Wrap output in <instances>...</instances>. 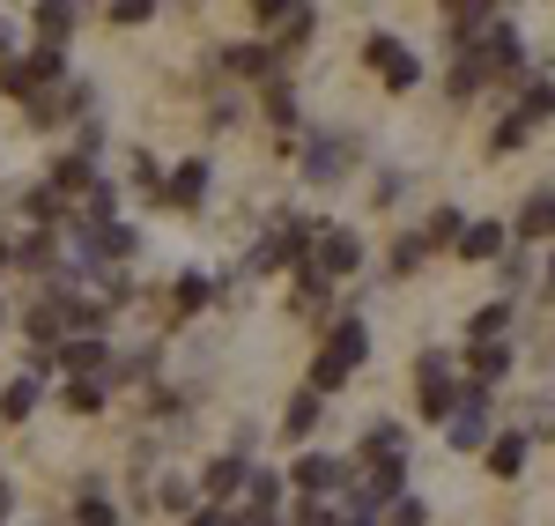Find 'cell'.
I'll use <instances>...</instances> for the list:
<instances>
[{
    "instance_id": "obj_21",
    "label": "cell",
    "mask_w": 555,
    "mask_h": 526,
    "mask_svg": "<svg viewBox=\"0 0 555 526\" xmlns=\"http://www.w3.org/2000/svg\"><path fill=\"white\" fill-rule=\"evenodd\" d=\"M504 253H512V230H504V222H467L460 260H504Z\"/></svg>"
},
{
    "instance_id": "obj_1",
    "label": "cell",
    "mask_w": 555,
    "mask_h": 526,
    "mask_svg": "<svg viewBox=\"0 0 555 526\" xmlns=\"http://www.w3.org/2000/svg\"><path fill=\"white\" fill-rule=\"evenodd\" d=\"M363 356H371V326H363L356 311H341V319L319 334V356H311V379H304V386L326 400L334 386H348V379L363 371Z\"/></svg>"
},
{
    "instance_id": "obj_27",
    "label": "cell",
    "mask_w": 555,
    "mask_h": 526,
    "mask_svg": "<svg viewBox=\"0 0 555 526\" xmlns=\"http://www.w3.org/2000/svg\"><path fill=\"white\" fill-rule=\"evenodd\" d=\"M60 400H67V415H96V408L112 400V379H67Z\"/></svg>"
},
{
    "instance_id": "obj_16",
    "label": "cell",
    "mask_w": 555,
    "mask_h": 526,
    "mask_svg": "<svg viewBox=\"0 0 555 526\" xmlns=\"http://www.w3.org/2000/svg\"><path fill=\"white\" fill-rule=\"evenodd\" d=\"M201 201H208V164H201V156H185V164L164 178V208L185 216V208H201Z\"/></svg>"
},
{
    "instance_id": "obj_32",
    "label": "cell",
    "mask_w": 555,
    "mask_h": 526,
    "mask_svg": "<svg viewBox=\"0 0 555 526\" xmlns=\"http://www.w3.org/2000/svg\"><path fill=\"white\" fill-rule=\"evenodd\" d=\"M444 89H452L460 104H467V97H481V89H489V75H481V60H474V52H460V60H452V75H444Z\"/></svg>"
},
{
    "instance_id": "obj_31",
    "label": "cell",
    "mask_w": 555,
    "mask_h": 526,
    "mask_svg": "<svg viewBox=\"0 0 555 526\" xmlns=\"http://www.w3.org/2000/svg\"><path fill=\"white\" fill-rule=\"evenodd\" d=\"M423 260H429V238H423V230L392 238V253H385V267H392V274H423Z\"/></svg>"
},
{
    "instance_id": "obj_34",
    "label": "cell",
    "mask_w": 555,
    "mask_h": 526,
    "mask_svg": "<svg viewBox=\"0 0 555 526\" xmlns=\"http://www.w3.org/2000/svg\"><path fill=\"white\" fill-rule=\"evenodd\" d=\"M518 112L541 127V119H555V75H541V82H526L518 89Z\"/></svg>"
},
{
    "instance_id": "obj_2",
    "label": "cell",
    "mask_w": 555,
    "mask_h": 526,
    "mask_svg": "<svg viewBox=\"0 0 555 526\" xmlns=\"http://www.w3.org/2000/svg\"><path fill=\"white\" fill-rule=\"evenodd\" d=\"M415 408L429 423H452L467 408V379H452V356H437V349L415 356Z\"/></svg>"
},
{
    "instance_id": "obj_14",
    "label": "cell",
    "mask_w": 555,
    "mask_h": 526,
    "mask_svg": "<svg viewBox=\"0 0 555 526\" xmlns=\"http://www.w3.org/2000/svg\"><path fill=\"white\" fill-rule=\"evenodd\" d=\"M30 30H38L44 52H67V38L82 30V8H67V0H44L38 15H30Z\"/></svg>"
},
{
    "instance_id": "obj_19",
    "label": "cell",
    "mask_w": 555,
    "mask_h": 526,
    "mask_svg": "<svg viewBox=\"0 0 555 526\" xmlns=\"http://www.w3.org/2000/svg\"><path fill=\"white\" fill-rule=\"evenodd\" d=\"M222 67H230V75H245V82H282V75H274V44H230V52H222Z\"/></svg>"
},
{
    "instance_id": "obj_26",
    "label": "cell",
    "mask_w": 555,
    "mask_h": 526,
    "mask_svg": "<svg viewBox=\"0 0 555 526\" xmlns=\"http://www.w3.org/2000/svg\"><path fill=\"white\" fill-rule=\"evenodd\" d=\"M504 326H512V297L481 305V311L467 319V349H481V342H504Z\"/></svg>"
},
{
    "instance_id": "obj_38",
    "label": "cell",
    "mask_w": 555,
    "mask_h": 526,
    "mask_svg": "<svg viewBox=\"0 0 555 526\" xmlns=\"http://www.w3.org/2000/svg\"><path fill=\"white\" fill-rule=\"evenodd\" d=\"M104 15H112V23H119V30H141V23H149V15H156V8H149V0H112V8H104Z\"/></svg>"
},
{
    "instance_id": "obj_13",
    "label": "cell",
    "mask_w": 555,
    "mask_h": 526,
    "mask_svg": "<svg viewBox=\"0 0 555 526\" xmlns=\"http://www.w3.org/2000/svg\"><path fill=\"white\" fill-rule=\"evenodd\" d=\"M489 30H496V8H474V0L444 8V44H452V52H474Z\"/></svg>"
},
{
    "instance_id": "obj_37",
    "label": "cell",
    "mask_w": 555,
    "mask_h": 526,
    "mask_svg": "<svg viewBox=\"0 0 555 526\" xmlns=\"http://www.w3.org/2000/svg\"><path fill=\"white\" fill-rule=\"evenodd\" d=\"M363 452H408V431H400V423H371L363 445H356V460H363Z\"/></svg>"
},
{
    "instance_id": "obj_20",
    "label": "cell",
    "mask_w": 555,
    "mask_h": 526,
    "mask_svg": "<svg viewBox=\"0 0 555 526\" xmlns=\"http://www.w3.org/2000/svg\"><path fill=\"white\" fill-rule=\"evenodd\" d=\"M518 238H533V245H548V238H555V185L526 193V208H518Z\"/></svg>"
},
{
    "instance_id": "obj_24",
    "label": "cell",
    "mask_w": 555,
    "mask_h": 526,
    "mask_svg": "<svg viewBox=\"0 0 555 526\" xmlns=\"http://www.w3.org/2000/svg\"><path fill=\"white\" fill-rule=\"evenodd\" d=\"M526 452H533V438H526V431H504V438L489 445L481 460H489V475H504V483H512L518 467H526Z\"/></svg>"
},
{
    "instance_id": "obj_18",
    "label": "cell",
    "mask_w": 555,
    "mask_h": 526,
    "mask_svg": "<svg viewBox=\"0 0 555 526\" xmlns=\"http://www.w3.org/2000/svg\"><path fill=\"white\" fill-rule=\"evenodd\" d=\"M52 185H60V201L75 208L82 193H96V156H89V149H75V156H60V164H52Z\"/></svg>"
},
{
    "instance_id": "obj_29",
    "label": "cell",
    "mask_w": 555,
    "mask_h": 526,
    "mask_svg": "<svg viewBox=\"0 0 555 526\" xmlns=\"http://www.w3.org/2000/svg\"><path fill=\"white\" fill-rule=\"evenodd\" d=\"M215 305V274H178V290H171V311H208Z\"/></svg>"
},
{
    "instance_id": "obj_10",
    "label": "cell",
    "mask_w": 555,
    "mask_h": 526,
    "mask_svg": "<svg viewBox=\"0 0 555 526\" xmlns=\"http://www.w3.org/2000/svg\"><path fill=\"white\" fill-rule=\"evenodd\" d=\"M82 112H89V89L82 82H60V89H44V97L23 104L30 127H67V119H82Z\"/></svg>"
},
{
    "instance_id": "obj_28",
    "label": "cell",
    "mask_w": 555,
    "mask_h": 526,
    "mask_svg": "<svg viewBox=\"0 0 555 526\" xmlns=\"http://www.w3.org/2000/svg\"><path fill=\"white\" fill-rule=\"evenodd\" d=\"M259 112H267L274 127H297V119H304V104H297V82H267V89H259Z\"/></svg>"
},
{
    "instance_id": "obj_22",
    "label": "cell",
    "mask_w": 555,
    "mask_h": 526,
    "mask_svg": "<svg viewBox=\"0 0 555 526\" xmlns=\"http://www.w3.org/2000/svg\"><path fill=\"white\" fill-rule=\"evenodd\" d=\"M533 133H541V127H533L518 104H512V112H496V127H489V156H512V149H526Z\"/></svg>"
},
{
    "instance_id": "obj_47",
    "label": "cell",
    "mask_w": 555,
    "mask_h": 526,
    "mask_svg": "<svg viewBox=\"0 0 555 526\" xmlns=\"http://www.w3.org/2000/svg\"><path fill=\"white\" fill-rule=\"evenodd\" d=\"M0 326H8V305H0Z\"/></svg>"
},
{
    "instance_id": "obj_23",
    "label": "cell",
    "mask_w": 555,
    "mask_h": 526,
    "mask_svg": "<svg viewBox=\"0 0 555 526\" xmlns=\"http://www.w3.org/2000/svg\"><path fill=\"white\" fill-rule=\"evenodd\" d=\"M467 208H437V216L423 222V238H429V253H460V238H467Z\"/></svg>"
},
{
    "instance_id": "obj_43",
    "label": "cell",
    "mask_w": 555,
    "mask_h": 526,
    "mask_svg": "<svg viewBox=\"0 0 555 526\" xmlns=\"http://www.w3.org/2000/svg\"><path fill=\"white\" fill-rule=\"evenodd\" d=\"M8 267H15V245H8V238H0V274H8Z\"/></svg>"
},
{
    "instance_id": "obj_35",
    "label": "cell",
    "mask_w": 555,
    "mask_h": 526,
    "mask_svg": "<svg viewBox=\"0 0 555 526\" xmlns=\"http://www.w3.org/2000/svg\"><path fill=\"white\" fill-rule=\"evenodd\" d=\"M75 526H119V504H112L104 489H82V497H75Z\"/></svg>"
},
{
    "instance_id": "obj_46",
    "label": "cell",
    "mask_w": 555,
    "mask_h": 526,
    "mask_svg": "<svg viewBox=\"0 0 555 526\" xmlns=\"http://www.w3.org/2000/svg\"><path fill=\"white\" fill-rule=\"evenodd\" d=\"M8 44H15V38H8V23H0V52H8Z\"/></svg>"
},
{
    "instance_id": "obj_6",
    "label": "cell",
    "mask_w": 555,
    "mask_h": 526,
    "mask_svg": "<svg viewBox=\"0 0 555 526\" xmlns=\"http://www.w3.org/2000/svg\"><path fill=\"white\" fill-rule=\"evenodd\" d=\"M363 67H371V75H378L385 89H400V97L423 82V60H415L408 44L392 38V30H371V38H363Z\"/></svg>"
},
{
    "instance_id": "obj_40",
    "label": "cell",
    "mask_w": 555,
    "mask_h": 526,
    "mask_svg": "<svg viewBox=\"0 0 555 526\" xmlns=\"http://www.w3.org/2000/svg\"><path fill=\"white\" fill-rule=\"evenodd\" d=\"M297 319H326V290L319 282H297Z\"/></svg>"
},
{
    "instance_id": "obj_9",
    "label": "cell",
    "mask_w": 555,
    "mask_h": 526,
    "mask_svg": "<svg viewBox=\"0 0 555 526\" xmlns=\"http://www.w3.org/2000/svg\"><path fill=\"white\" fill-rule=\"evenodd\" d=\"M245 483H253V460L245 452H215L208 467H201V497L222 504V512H230V497H245Z\"/></svg>"
},
{
    "instance_id": "obj_45",
    "label": "cell",
    "mask_w": 555,
    "mask_h": 526,
    "mask_svg": "<svg viewBox=\"0 0 555 526\" xmlns=\"http://www.w3.org/2000/svg\"><path fill=\"white\" fill-rule=\"evenodd\" d=\"M541 274H548V290H555V253H548V267H541Z\"/></svg>"
},
{
    "instance_id": "obj_5",
    "label": "cell",
    "mask_w": 555,
    "mask_h": 526,
    "mask_svg": "<svg viewBox=\"0 0 555 526\" xmlns=\"http://www.w3.org/2000/svg\"><path fill=\"white\" fill-rule=\"evenodd\" d=\"M253 30H259V44H274V52H297V44H311L319 15L297 8V0H259V8H253Z\"/></svg>"
},
{
    "instance_id": "obj_33",
    "label": "cell",
    "mask_w": 555,
    "mask_h": 526,
    "mask_svg": "<svg viewBox=\"0 0 555 526\" xmlns=\"http://www.w3.org/2000/svg\"><path fill=\"white\" fill-rule=\"evenodd\" d=\"M30 408H38V379H30V371H15V379H8V394H0V415H8V423H23Z\"/></svg>"
},
{
    "instance_id": "obj_41",
    "label": "cell",
    "mask_w": 555,
    "mask_h": 526,
    "mask_svg": "<svg viewBox=\"0 0 555 526\" xmlns=\"http://www.w3.org/2000/svg\"><path fill=\"white\" fill-rule=\"evenodd\" d=\"M156 497H164V504H171V512H193V489L178 483V475H164V483H156Z\"/></svg>"
},
{
    "instance_id": "obj_17",
    "label": "cell",
    "mask_w": 555,
    "mask_h": 526,
    "mask_svg": "<svg viewBox=\"0 0 555 526\" xmlns=\"http://www.w3.org/2000/svg\"><path fill=\"white\" fill-rule=\"evenodd\" d=\"M504 371H512V349H504V342L467 349V386H474V394H496V386H504Z\"/></svg>"
},
{
    "instance_id": "obj_36",
    "label": "cell",
    "mask_w": 555,
    "mask_h": 526,
    "mask_svg": "<svg viewBox=\"0 0 555 526\" xmlns=\"http://www.w3.org/2000/svg\"><path fill=\"white\" fill-rule=\"evenodd\" d=\"M297 526H348V504H341V497H304Z\"/></svg>"
},
{
    "instance_id": "obj_15",
    "label": "cell",
    "mask_w": 555,
    "mask_h": 526,
    "mask_svg": "<svg viewBox=\"0 0 555 526\" xmlns=\"http://www.w3.org/2000/svg\"><path fill=\"white\" fill-rule=\"evenodd\" d=\"M348 171V141L341 133H311V149H304V178L311 185H334Z\"/></svg>"
},
{
    "instance_id": "obj_30",
    "label": "cell",
    "mask_w": 555,
    "mask_h": 526,
    "mask_svg": "<svg viewBox=\"0 0 555 526\" xmlns=\"http://www.w3.org/2000/svg\"><path fill=\"white\" fill-rule=\"evenodd\" d=\"M127 178H133V193H141V201H164V156H149V149H141V156H133L127 164Z\"/></svg>"
},
{
    "instance_id": "obj_7",
    "label": "cell",
    "mask_w": 555,
    "mask_h": 526,
    "mask_svg": "<svg viewBox=\"0 0 555 526\" xmlns=\"http://www.w3.org/2000/svg\"><path fill=\"white\" fill-rule=\"evenodd\" d=\"M474 60H481V75H489V82H518V67H526V38H518L512 15H496V30L474 44Z\"/></svg>"
},
{
    "instance_id": "obj_3",
    "label": "cell",
    "mask_w": 555,
    "mask_h": 526,
    "mask_svg": "<svg viewBox=\"0 0 555 526\" xmlns=\"http://www.w3.org/2000/svg\"><path fill=\"white\" fill-rule=\"evenodd\" d=\"M363 267V238L356 230H341V222H326L319 230V245H311V260L297 267V282H319V290H334V282H348Z\"/></svg>"
},
{
    "instance_id": "obj_39",
    "label": "cell",
    "mask_w": 555,
    "mask_h": 526,
    "mask_svg": "<svg viewBox=\"0 0 555 526\" xmlns=\"http://www.w3.org/2000/svg\"><path fill=\"white\" fill-rule=\"evenodd\" d=\"M385 526H429V504L423 497H400V504L385 512Z\"/></svg>"
},
{
    "instance_id": "obj_44",
    "label": "cell",
    "mask_w": 555,
    "mask_h": 526,
    "mask_svg": "<svg viewBox=\"0 0 555 526\" xmlns=\"http://www.w3.org/2000/svg\"><path fill=\"white\" fill-rule=\"evenodd\" d=\"M8 504H15V497H8V483H0V519H8Z\"/></svg>"
},
{
    "instance_id": "obj_25",
    "label": "cell",
    "mask_w": 555,
    "mask_h": 526,
    "mask_svg": "<svg viewBox=\"0 0 555 526\" xmlns=\"http://www.w3.org/2000/svg\"><path fill=\"white\" fill-rule=\"evenodd\" d=\"M319 408H326V400H319L311 386H304V394L289 400V408H282V438H289V445H304L311 431H319Z\"/></svg>"
},
{
    "instance_id": "obj_11",
    "label": "cell",
    "mask_w": 555,
    "mask_h": 526,
    "mask_svg": "<svg viewBox=\"0 0 555 526\" xmlns=\"http://www.w3.org/2000/svg\"><path fill=\"white\" fill-rule=\"evenodd\" d=\"M489 400H496V394H474V386H467V408H460V415L444 423L460 452H489V445H496V423H489Z\"/></svg>"
},
{
    "instance_id": "obj_4",
    "label": "cell",
    "mask_w": 555,
    "mask_h": 526,
    "mask_svg": "<svg viewBox=\"0 0 555 526\" xmlns=\"http://www.w3.org/2000/svg\"><path fill=\"white\" fill-rule=\"evenodd\" d=\"M67 82V52H23V60H0V89L15 97V104H30V97H44V89Z\"/></svg>"
},
{
    "instance_id": "obj_12",
    "label": "cell",
    "mask_w": 555,
    "mask_h": 526,
    "mask_svg": "<svg viewBox=\"0 0 555 526\" xmlns=\"http://www.w3.org/2000/svg\"><path fill=\"white\" fill-rule=\"evenodd\" d=\"M289 483H297L304 497H341L348 489V460H334V452H304L297 467H289Z\"/></svg>"
},
{
    "instance_id": "obj_42",
    "label": "cell",
    "mask_w": 555,
    "mask_h": 526,
    "mask_svg": "<svg viewBox=\"0 0 555 526\" xmlns=\"http://www.w3.org/2000/svg\"><path fill=\"white\" fill-rule=\"evenodd\" d=\"M185 526H230V512L222 504H201V512H185Z\"/></svg>"
},
{
    "instance_id": "obj_8",
    "label": "cell",
    "mask_w": 555,
    "mask_h": 526,
    "mask_svg": "<svg viewBox=\"0 0 555 526\" xmlns=\"http://www.w3.org/2000/svg\"><path fill=\"white\" fill-rule=\"evenodd\" d=\"M15 216H23V230L52 238L60 222H75V208H67V201H60V185L44 178V185H23V193H15Z\"/></svg>"
}]
</instances>
